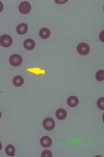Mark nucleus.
I'll return each mask as SVG.
<instances>
[{"label": "nucleus", "mask_w": 104, "mask_h": 157, "mask_svg": "<svg viewBox=\"0 0 104 157\" xmlns=\"http://www.w3.org/2000/svg\"><path fill=\"white\" fill-rule=\"evenodd\" d=\"M30 9H31V5L27 1H23V2H21L20 5H19V11L22 14H28L30 12Z\"/></svg>", "instance_id": "obj_3"}, {"label": "nucleus", "mask_w": 104, "mask_h": 157, "mask_svg": "<svg viewBox=\"0 0 104 157\" xmlns=\"http://www.w3.org/2000/svg\"><path fill=\"white\" fill-rule=\"evenodd\" d=\"M62 2H66V1H58V0H56V3H62Z\"/></svg>", "instance_id": "obj_18"}, {"label": "nucleus", "mask_w": 104, "mask_h": 157, "mask_svg": "<svg viewBox=\"0 0 104 157\" xmlns=\"http://www.w3.org/2000/svg\"><path fill=\"white\" fill-rule=\"evenodd\" d=\"M2 9H3V4H2V2L0 1V12H2Z\"/></svg>", "instance_id": "obj_17"}, {"label": "nucleus", "mask_w": 104, "mask_h": 157, "mask_svg": "<svg viewBox=\"0 0 104 157\" xmlns=\"http://www.w3.org/2000/svg\"><path fill=\"white\" fill-rule=\"evenodd\" d=\"M40 37L43 38V39H47V38H49L50 37V30L46 27L42 28V30H40Z\"/></svg>", "instance_id": "obj_11"}, {"label": "nucleus", "mask_w": 104, "mask_h": 157, "mask_svg": "<svg viewBox=\"0 0 104 157\" xmlns=\"http://www.w3.org/2000/svg\"><path fill=\"white\" fill-rule=\"evenodd\" d=\"M2 149V145H1V143H0V150Z\"/></svg>", "instance_id": "obj_19"}, {"label": "nucleus", "mask_w": 104, "mask_h": 157, "mask_svg": "<svg viewBox=\"0 0 104 157\" xmlns=\"http://www.w3.org/2000/svg\"><path fill=\"white\" fill-rule=\"evenodd\" d=\"M27 30H28V26L25 23H21L17 26V32H18L19 35H24V34L27 32Z\"/></svg>", "instance_id": "obj_6"}, {"label": "nucleus", "mask_w": 104, "mask_h": 157, "mask_svg": "<svg viewBox=\"0 0 104 157\" xmlns=\"http://www.w3.org/2000/svg\"><path fill=\"white\" fill-rule=\"evenodd\" d=\"M9 64L12 66H20L22 64V58L19 55H13L9 58Z\"/></svg>", "instance_id": "obj_2"}, {"label": "nucleus", "mask_w": 104, "mask_h": 157, "mask_svg": "<svg viewBox=\"0 0 104 157\" xmlns=\"http://www.w3.org/2000/svg\"><path fill=\"white\" fill-rule=\"evenodd\" d=\"M13 43V39L11 36L3 35L0 37V45H2L3 47H9Z\"/></svg>", "instance_id": "obj_1"}, {"label": "nucleus", "mask_w": 104, "mask_h": 157, "mask_svg": "<svg viewBox=\"0 0 104 157\" xmlns=\"http://www.w3.org/2000/svg\"><path fill=\"white\" fill-rule=\"evenodd\" d=\"M96 78L98 81H103L104 80V71L103 70H99V71L96 73Z\"/></svg>", "instance_id": "obj_14"}, {"label": "nucleus", "mask_w": 104, "mask_h": 157, "mask_svg": "<svg viewBox=\"0 0 104 157\" xmlns=\"http://www.w3.org/2000/svg\"><path fill=\"white\" fill-rule=\"evenodd\" d=\"M52 156V153L48 150H45L44 152L42 153V157H51Z\"/></svg>", "instance_id": "obj_16"}, {"label": "nucleus", "mask_w": 104, "mask_h": 157, "mask_svg": "<svg viewBox=\"0 0 104 157\" xmlns=\"http://www.w3.org/2000/svg\"><path fill=\"white\" fill-rule=\"evenodd\" d=\"M68 105L70 107H76L78 105V99L76 97H70L68 99Z\"/></svg>", "instance_id": "obj_12"}, {"label": "nucleus", "mask_w": 104, "mask_h": 157, "mask_svg": "<svg viewBox=\"0 0 104 157\" xmlns=\"http://www.w3.org/2000/svg\"><path fill=\"white\" fill-rule=\"evenodd\" d=\"M23 45H24V47L27 49V50H31V49H33L35 47V41H33V40H31V39L25 40V41H24V43H23Z\"/></svg>", "instance_id": "obj_7"}, {"label": "nucleus", "mask_w": 104, "mask_h": 157, "mask_svg": "<svg viewBox=\"0 0 104 157\" xmlns=\"http://www.w3.org/2000/svg\"><path fill=\"white\" fill-rule=\"evenodd\" d=\"M0 117H1V112H0Z\"/></svg>", "instance_id": "obj_20"}, {"label": "nucleus", "mask_w": 104, "mask_h": 157, "mask_svg": "<svg viewBox=\"0 0 104 157\" xmlns=\"http://www.w3.org/2000/svg\"><path fill=\"white\" fill-rule=\"evenodd\" d=\"M55 115L58 120H65L67 117V111L65 109H58L55 112Z\"/></svg>", "instance_id": "obj_10"}, {"label": "nucleus", "mask_w": 104, "mask_h": 157, "mask_svg": "<svg viewBox=\"0 0 104 157\" xmlns=\"http://www.w3.org/2000/svg\"><path fill=\"white\" fill-rule=\"evenodd\" d=\"M41 145H42V147H44V148H48V147H50V145H52V140H51L50 137L44 136V137H42V139H41Z\"/></svg>", "instance_id": "obj_8"}, {"label": "nucleus", "mask_w": 104, "mask_h": 157, "mask_svg": "<svg viewBox=\"0 0 104 157\" xmlns=\"http://www.w3.org/2000/svg\"><path fill=\"white\" fill-rule=\"evenodd\" d=\"M43 126H44V128L47 131H51V130L54 128V126H55V122H54V120H52V118L47 117V118H45L44 122H43Z\"/></svg>", "instance_id": "obj_4"}, {"label": "nucleus", "mask_w": 104, "mask_h": 157, "mask_svg": "<svg viewBox=\"0 0 104 157\" xmlns=\"http://www.w3.org/2000/svg\"><path fill=\"white\" fill-rule=\"evenodd\" d=\"M98 107H99L101 110H103L104 109V99L103 97H101V99L98 101Z\"/></svg>", "instance_id": "obj_15"}, {"label": "nucleus", "mask_w": 104, "mask_h": 157, "mask_svg": "<svg viewBox=\"0 0 104 157\" xmlns=\"http://www.w3.org/2000/svg\"><path fill=\"white\" fill-rule=\"evenodd\" d=\"M77 51H78L80 55H86L90 53V46H88L86 43H80L78 46H77Z\"/></svg>", "instance_id": "obj_5"}, {"label": "nucleus", "mask_w": 104, "mask_h": 157, "mask_svg": "<svg viewBox=\"0 0 104 157\" xmlns=\"http://www.w3.org/2000/svg\"><path fill=\"white\" fill-rule=\"evenodd\" d=\"M5 153H6L8 156H14L15 155V147L13 145H8L5 148Z\"/></svg>", "instance_id": "obj_13"}, {"label": "nucleus", "mask_w": 104, "mask_h": 157, "mask_svg": "<svg viewBox=\"0 0 104 157\" xmlns=\"http://www.w3.org/2000/svg\"><path fill=\"white\" fill-rule=\"evenodd\" d=\"M23 83H24V78H22L21 76H17L13 78V84H14L15 86H17V87L22 86L23 85Z\"/></svg>", "instance_id": "obj_9"}]
</instances>
